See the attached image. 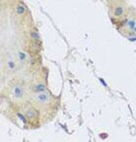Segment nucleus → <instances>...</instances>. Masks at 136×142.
<instances>
[{
  "label": "nucleus",
  "mask_w": 136,
  "mask_h": 142,
  "mask_svg": "<svg viewBox=\"0 0 136 142\" xmlns=\"http://www.w3.org/2000/svg\"><path fill=\"white\" fill-rule=\"evenodd\" d=\"M33 90L35 92H44L46 90V86L44 84H37V85H35L33 87Z\"/></svg>",
  "instance_id": "nucleus-3"
},
{
  "label": "nucleus",
  "mask_w": 136,
  "mask_h": 142,
  "mask_svg": "<svg viewBox=\"0 0 136 142\" xmlns=\"http://www.w3.org/2000/svg\"><path fill=\"white\" fill-rule=\"evenodd\" d=\"M18 117L20 118V119L22 120L23 123H26V118H25L24 116H23V115H22V114H21V113H18Z\"/></svg>",
  "instance_id": "nucleus-8"
},
{
  "label": "nucleus",
  "mask_w": 136,
  "mask_h": 142,
  "mask_svg": "<svg viewBox=\"0 0 136 142\" xmlns=\"http://www.w3.org/2000/svg\"><path fill=\"white\" fill-rule=\"evenodd\" d=\"M32 38H33V39H36V40H37L38 38H39V36H38L37 33H32Z\"/></svg>",
  "instance_id": "nucleus-9"
},
{
  "label": "nucleus",
  "mask_w": 136,
  "mask_h": 142,
  "mask_svg": "<svg viewBox=\"0 0 136 142\" xmlns=\"http://www.w3.org/2000/svg\"><path fill=\"white\" fill-rule=\"evenodd\" d=\"M19 57L21 58V60H24V59H25V55L23 54L22 52H20V53H19Z\"/></svg>",
  "instance_id": "nucleus-10"
},
{
  "label": "nucleus",
  "mask_w": 136,
  "mask_h": 142,
  "mask_svg": "<svg viewBox=\"0 0 136 142\" xmlns=\"http://www.w3.org/2000/svg\"><path fill=\"white\" fill-rule=\"evenodd\" d=\"M23 93H24V91H23L22 86H16V87L14 88V91H13L14 97H16V98H21V97L23 96Z\"/></svg>",
  "instance_id": "nucleus-2"
},
{
  "label": "nucleus",
  "mask_w": 136,
  "mask_h": 142,
  "mask_svg": "<svg viewBox=\"0 0 136 142\" xmlns=\"http://www.w3.org/2000/svg\"><path fill=\"white\" fill-rule=\"evenodd\" d=\"M123 13H124V8L123 7H116L114 9V15L115 16H121Z\"/></svg>",
  "instance_id": "nucleus-4"
},
{
  "label": "nucleus",
  "mask_w": 136,
  "mask_h": 142,
  "mask_svg": "<svg viewBox=\"0 0 136 142\" xmlns=\"http://www.w3.org/2000/svg\"><path fill=\"white\" fill-rule=\"evenodd\" d=\"M126 26L129 27V29L135 28V22H134V21H129V22H127V24H126Z\"/></svg>",
  "instance_id": "nucleus-7"
},
{
  "label": "nucleus",
  "mask_w": 136,
  "mask_h": 142,
  "mask_svg": "<svg viewBox=\"0 0 136 142\" xmlns=\"http://www.w3.org/2000/svg\"><path fill=\"white\" fill-rule=\"evenodd\" d=\"M36 100H37V102L44 104V103H47L49 101V96H48V93L42 92V93H39L37 97H36Z\"/></svg>",
  "instance_id": "nucleus-1"
},
{
  "label": "nucleus",
  "mask_w": 136,
  "mask_h": 142,
  "mask_svg": "<svg viewBox=\"0 0 136 142\" xmlns=\"http://www.w3.org/2000/svg\"><path fill=\"white\" fill-rule=\"evenodd\" d=\"M134 32H135V33H136V26H135V28H134Z\"/></svg>",
  "instance_id": "nucleus-11"
},
{
  "label": "nucleus",
  "mask_w": 136,
  "mask_h": 142,
  "mask_svg": "<svg viewBox=\"0 0 136 142\" xmlns=\"http://www.w3.org/2000/svg\"><path fill=\"white\" fill-rule=\"evenodd\" d=\"M26 116L29 118H33L36 116V111L35 110H27L26 111Z\"/></svg>",
  "instance_id": "nucleus-6"
},
{
  "label": "nucleus",
  "mask_w": 136,
  "mask_h": 142,
  "mask_svg": "<svg viewBox=\"0 0 136 142\" xmlns=\"http://www.w3.org/2000/svg\"><path fill=\"white\" fill-rule=\"evenodd\" d=\"M25 11H26V8H25L23 5H19V6H16L15 12H16L18 14H23Z\"/></svg>",
  "instance_id": "nucleus-5"
}]
</instances>
